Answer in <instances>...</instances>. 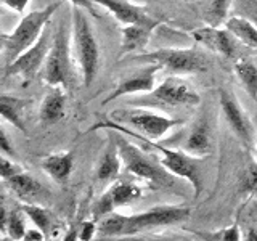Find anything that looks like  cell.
<instances>
[{
	"instance_id": "obj_1",
	"label": "cell",
	"mask_w": 257,
	"mask_h": 241,
	"mask_svg": "<svg viewBox=\"0 0 257 241\" xmlns=\"http://www.w3.org/2000/svg\"><path fill=\"white\" fill-rule=\"evenodd\" d=\"M190 215V207L183 204H164L150 207L148 211L139 214L124 215L117 212L106 214L98 220L96 235L101 238H117L127 235L148 231L153 228L171 227V225L187 220Z\"/></svg>"
},
{
	"instance_id": "obj_2",
	"label": "cell",
	"mask_w": 257,
	"mask_h": 241,
	"mask_svg": "<svg viewBox=\"0 0 257 241\" xmlns=\"http://www.w3.org/2000/svg\"><path fill=\"white\" fill-rule=\"evenodd\" d=\"M119 131L128 137H134L139 142H142L143 145H147L148 148L151 150H158L159 151V161L169 172H172L174 175H177L180 179L188 180L190 185L193 187V191H195V196H198L201 191H203V172H201V167L198 164V158L188 155V153L180 151V150H172V148H167L164 145L158 143L156 140L148 139V137H143L140 132L134 131V129H128L122 124L116 123L112 119H106V120H101V123L92 126L88 129V132H95V131Z\"/></svg>"
},
{
	"instance_id": "obj_3",
	"label": "cell",
	"mask_w": 257,
	"mask_h": 241,
	"mask_svg": "<svg viewBox=\"0 0 257 241\" xmlns=\"http://www.w3.org/2000/svg\"><path fill=\"white\" fill-rule=\"evenodd\" d=\"M108 132L119 150V155H120V159H122L125 171H128L135 177H139L140 180L147 182L153 188L169 190L175 187L177 175L169 172L167 169L161 164V161L156 163L155 159L148 156L145 151H142L137 145L128 142L122 135V132L111 131V129Z\"/></svg>"
},
{
	"instance_id": "obj_4",
	"label": "cell",
	"mask_w": 257,
	"mask_h": 241,
	"mask_svg": "<svg viewBox=\"0 0 257 241\" xmlns=\"http://www.w3.org/2000/svg\"><path fill=\"white\" fill-rule=\"evenodd\" d=\"M72 52L80 68L84 87H90L100 71L101 52L85 10L72 7Z\"/></svg>"
},
{
	"instance_id": "obj_5",
	"label": "cell",
	"mask_w": 257,
	"mask_h": 241,
	"mask_svg": "<svg viewBox=\"0 0 257 241\" xmlns=\"http://www.w3.org/2000/svg\"><path fill=\"white\" fill-rule=\"evenodd\" d=\"M60 7V2H55L40 8V10L31 12L23 16L18 26L12 32H2V47L7 64L16 60L23 52H26L29 47L37 42Z\"/></svg>"
},
{
	"instance_id": "obj_6",
	"label": "cell",
	"mask_w": 257,
	"mask_h": 241,
	"mask_svg": "<svg viewBox=\"0 0 257 241\" xmlns=\"http://www.w3.org/2000/svg\"><path fill=\"white\" fill-rule=\"evenodd\" d=\"M72 36L61 23L53 34V44L45 64L40 71V77L50 87H63L69 90L76 84V71L72 63Z\"/></svg>"
},
{
	"instance_id": "obj_7",
	"label": "cell",
	"mask_w": 257,
	"mask_h": 241,
	"mask_svg": "<svg viewBox=\"0 0 257 241\" xmlns=\"http://www.w3.org/2000/svg\"><path fill=\"white\" fill-rule=\"evenodd\" d=\"M135 61L155 63L161 69L175 76L180 74H198L209 69V58L195 48H159V50L137 55Z\"/></svg>"
},
{
	"instance_id": "obj_8",
	"label": "cell",
	"mask_w": 257,
	"mask_h": 241,
	"mask_svg": "<svg viewBox=\"0 0 257 241\" xmlns=\"http://www.w3.org/2000/svg\"><path fill=\"white\" fill-rule=\"evenodd\" d=\"M109 119L122 124L128 129L140 132L143 137L158 140L163 139L174 127L185 124V119H174L169 116L145 108H119L109 114Z\"/></svg>"
},
{
	"instance_id": "obj_9",
	"label": "cell",
	"mask_w": 257,
	"mask_h": 241,
	"mask_svg": "<svg viewBox=\"0 0 257 241\" xmlns=\"http://www.w3.org/2000/svg\"><path fill=\"white\" fill-rule=\"evenodd\" d=\"M201 103L199 93L183 79L175 74L164 79L158 87L148 92L142 100L134 101V104H164V106H198Z\"/></svg>"
},
{
	"instance_id": "obj_10",
	"label": "cell",
	"mask_w": 257,
	"mask_h": 241,
	"mask_svg": "<svg viewBox=\"0 0 257 241\" xmlns=\"http://www.w3.org/2000/svg\"><path fill=\"white\" fill-rule=\"evenodd\" d=\"M53 34H52L50 23H48V26L45 28L44 34L40 36V39L34 45L29 47L26 52H23L18 58L13 60L12 63L5 64L4 79L15 77V76H20L24 80L34 79L39 72L42 71L44 64H45L48 52H50L52 44H53Z\"/></svg>"
},
{
	"instance_id": "obj_11",
	"label": "cell",
	"mask_w": 257,
	"mask_h": 241,
	"mask_svg": "<svg viewBox=\"0 0 257 241\" xmlns=\"http://www.w3.org/2000/svg\"><path fill=\"white\" fill-rule=\"evenodd\" d=\"M219 103L223 112L225 120L228 123L233 134L236 135V139L244 145L246 148H254L257 129L254 127L252 120L249 119L246 111L241 108V104L235 98V95L228 90L219 92Z\"/></svg>"
},
{
	"instance_id": "obj_12",
	"label": "cell",
	"mask_w": 257,
	"mask_h": 241,
	"mask_svg": "<svg viewBox=\"0 0 257 241\" xmlns=\"http://www.w3.org/2000/svg\"><path fill=\"white\" fill-rule=\"evenodd\" d=\"M142 196V188L135 183L112 182L111 187L96 199L92 209V219L98 222L106 214L116 212L117 207L128 206Z\"/></svg>"
},
{
	"instance_id": "obj_13",
	"label": "cell",
	"mask_w": 257,
	"mask_h": 241,
	"mask_svg": "<svg viewBox=\"0 0 257 241\" xmlns=\"http://www.w3.org/2000/svg\"><path fill=\"white\" fill-rule=\"evenodd\" d=\"M161 71V68L155 63H147V66L143 69L135 71L134 74L127 76L119 80V84L108 96L101 101V104H108L114 101L120 96L134 95V93H148L155 88L156 84V74Z\"/></svg>"
},
{
	"instance_id": "obj_14",
	"label": "cell",
	"mask_w": 257,
	"mask_h": 241,
	"mask_svg": "<svg viewBox=\"0 0 257 241\" xmlns=\"http://www.w3.org/2000/svg\"><path fill=\"white\" fill-rule=\"evenodd\" d=\"M96 5H100L114 16V18L122 24H143V26L158 28L161 21L151 18L147 13L145 7L137 5L131 0H95Z\"/></svg>"
},
{
	"instance_id": "obj_15",
	"label": "cell",
	"mask_w": 257,
	"mask_h": 241,
	"mask_svg": "<svg viewBox=\"0 0 257 241\" xmlns=\"http://www.w3.org/2000/svg\"><path fill=\"white\" fill-rule=\"evenodd\" d=\"M191 37L201 45L207 47L209 50L227 56V58H231L236 53V39L227 28L222 29L219 26L209 24V26L193 31Z\"/></svg>"
},
{
	"instance_id": "obj_16",
	"label": "cell",
	"mask_w": 257,
	"mask_h": 241,
	"mask_svg": "<svg viewBox=\"0 0 257 241\" xmlns=\"http://www.w3.org/2000/svg\"><path fill=\"white\" fill-rule=\"evenodd\" d=\"M183 151L195 158H206L214 151L212 127L207 119H199L193 124L183 140Z\"/></svg>"
},
{
	"instance_id": "obj_17",
	"label": "cell",
	"mask_w": 257,
	"mask_h": 241,
	"mask_svg": "<svg viewBox=\"0 0 257 241\" xmlns=\"http://www.w3.org/2000/svg\"><path fill=\"white\" fill-rule=\"evenodd\" d=\"M4 182L23 203H39L40 199H45L47 196V190L44 188V185L24 171H20Z\"/></svg>"
},
{
	"instance_id": "obj_18",
	"label": "cell",
	"mask_w": 257,
	"mask_h": 241,
	"mask_svg": "<svg viewBox=\"0 0 257 241\" xmlns=\"http://www.w3.org/2000/svg\"><path fill=\"white\" fill-rule=\"evenodd\" d=\"M66 88L52 87L42 103H40L39 117L44 126H55L66 114Z\"/></svg>"
},
{
	"instance_id": "obj_19",
	"label": "cell",
	"mask_w": 257,
	"mask_h": 241,
	"mask_svg": "<svg viewBox=\"0 0 257 241\" xmlns=\"http://www.w3.org/2000/svg\"><path fill=\"white\" fill-rule=\"evenodd\" d=\"M122 159H120L119 150L116 147L114 140L109 137L108 147L101 153V156L98 159L95 167V180L100 183H112L120 172V167H122Z\"/></svg>"
},
{
	"instance_id": "obj_20",
	"label": "cell",
	"mask_w": 257,
	"mask_h": 241,
	"mask_svg": "<svg viewBox=\"0 0 257 241\" xmlns=\"http://www.w3.org/2000/svg\"><path fill=\"white\" fill-rule=\"evenodd\" d=\"M40 166L52 180L56 183H64L69 179L72 167H74V155L71 151L52 153V155L44 156Z\"/></svg>"
},
{
	"instance_id": "obj_21",
	"label": "cell",
	"mask_w": 257,
	"mask_h": 241,
	"mask_svg": "<svg viewBox=\"0 0 257 241\" xmlns=\"http://www.w3.org/2000/svg\"><path fill=\"white\" fill-rule=\"evenodd\" d=\"M28 103L29 101L7 93L0 96V114H2V119L15 129H18L21 134L28 132L26 123H24V109H26Z\"/></svg>"
},
{
	"instance_id": "obj_22",
	"label": "cell",
	"mask_w": 257,
	"mask_h": 241,
	"mask_svg": "<svg viewBox=\"0 0 257 241\" xmlns=\"http://www.w3.org/2000/svg\"><path fill=\"white\" fill-rule=\"evenodd\" d=\"M153 31H155V28L143 26V24H127V26H124L122 40H120V50H119V60L124 58L127 53L145 48Z\"/></svg>"
},
{
	"instance_id": "obj_23",
	"label": "cell",
	"mask_w": 257,
	"mask_h": 241,
	"mask_svg": "<svg viewBox=\"0 0 257 241\" xmlns=\"http://www.w3.org/2000/svg\"><path fill=\"white\" fill-rule=\"evenodd\" d=\"M24 211L15 209V211L8 212L5 206L0 207V231H2V238L8 235L10 239H24L26 235V219H24Z\"/></svg>"
},
{
	"instance_id": "obj_24",
	"label": "cell",
	"mask_w": 257,
	"mask_h": 241,
	"mask_svg": "<svg viewBox=\"0 0 257 241\" xmlns=\"http://www.w3.org/2000/svg\"><path fill=\"white\" fill-rule=\"evenodd\" d=\"M225 28L235 36L238 42L257 50V26L252 21H249L244 16L231 15L228 16V20L225 21Z\"/></svg>"
},
{
	"instance_id": "obj_25",
	"label": "cell",
	"mask_w": 257,
	"mask_h": 241,
	"mask_svg": "<svg viewBox=\"0 0 257 241\" xmlns=\"http://www.w3.org/2000/svg\"><path fill=\"white\" fill-rule=\"evenodd\" d=\"M235 74L247 95L257 103V66L247 58H239L235 63Z\"/></svg>"
},
{
	"instance_id": "obj_26",
	"label": "cell",
	"mask_w": 257,
	"mask_h": 241,
	"mask_svg": "<svg viewBox=\"0 0 257 241\" xmlns=\"http://www.w3.org/2000/svg\"><path fill=\"white\" fill-rule=\"evenodd\" d=\"M21 209L24 211V214H26L28 219L47 235L48 230L52 227V214L48 212L45 207L39 206L37 203H24Z\"/></svg>"
},
{
	"instance_id": "obj_27",
	"label": "cell",
	"mask_w": 257,
	"mask_h": 241,
	"mask_svg": "<svg viewBox=\"0 0 257 241\" xmlns=\"http://www.w3.org/2000/svg\"><path fill=\"white\" fill-rule=\"evenodd\" d=\"M195 235L199 239H207V241H238L243 239L238 223H233L230 227H225L222 230L215 231H195Z\"/></svg>"
},
{
	"instance_id": "obj_28",
	"label": "cell",
	"mask_w": 257,
	"mask_h": 241,
	"mask_svg": "<svg viewBox=\"0 0 257 241\" xmlns=\"http://www.w3.org/2000/svg\"><path fill=\"white\" fill-rule=\"evenodd\" d=\"M230 0H211L209 4V24L212 26H220L223 21H227L228 12H230Z\"/></svg>"
},
{
	"instance_id": "obj_29",
	"label": "cell",
	"mask_w": 257,
	"mask_h": 241,
	"mask_svg": "<svg viewBox=\"0 0 257 241\" xmlns=\"http://www.w3.org/2000/svg\"><path fill=\"white\" fill-rule=\"evenodd\" d=\"M231 7L235 15L244 16L257 26V0H233Z\"/></svg>"
},
{
	"instance_id": "obj_30",
	"label": "cell",
	"mask_w": 257,
	"mask_h": 241,
	"mask_svg": "<svg viewBox=\"0 0 257 241\" xmlns=\"http://www.w3.org/2000/svg\"><path fill=\"white\" fill-rule=\"evenodd\" d=\"M241 191L246 195H255L257 193V163L251 164L241 179Z\"/></svg>"
},
{
	"instance_id": "obj_31",
	"label": "cell",
	"mask_w": 257,
	"mask_h": 241,
	"mask_svg": "<svg viewBox=\"0 0 257 241\" xmlns=\"http://www.w3.org/2000/svg\"><path fill=\"white\" fill-rule=\"evenodd\" d=\"M20 171H23V169L16 163H13V159H8V156L2 155V159H0V175H2L4 180L10 179L12 175L18 174Z\"/></svg>"
},
{
	"instance_id": "obj_32",
	"label": "cell",
	"mask_w": 257,
	"mask_h": 241,
	"mask_svg": "<svg viewBox=\"0 0 257 241\" xmlns=\"http://www.w3.org/2000/svg\"><path fill=\"white\" fill-rule=\"evenodd\" d=\"M96 231H98V222L96 220H88V222H82L79 227V239L87 241V239H92Z\"/></svg>"
},
{
	"instance_id": "obj_33",
	"label": "cell",
	"mask_w": 257,
	"mask_h": 241,
	"mask_svg": "<svg viewBox=\"0 0 257 241\" xmlns=\"http://www.w3.org/2000/svg\"><path fill=\"white\" fill-rule=\"evenodd\" d=\"M0 150H2V155L8 158H16V151L13 147V142L8 139V134L5 131V127L0 129Z\"/></svg>"
},
{
	"instance_id": "obj_34",
	"label": "cell",
	"mask_w": 257,
	"mask_h": 241,
	"mask_svg": "<svg viewBox=\"0 0 257 241\" xmlns=\"http://www.w3.org/2000/svg\"><path fill=\"white\" fill-rule=\"evenodd\" d=\"M2 2L7 8H10L12 12L23 15L24 10L28 8V5L31 4V0H2Z\"/></svg>"
},
{
	"instance_id": "obj_35",
	"label": "cell",
	"mask_w": 257,
	"mask_h": 241,
	"mask_svg": "<svg viewBox=\"0 0 257 241\" xmlns=\"http://www.w3.org/2000/svg\"><path fill=\"white\" fill-rule=\"evenodd\" d=\"M69 2L72 4V7H79V8H82V10H85L88 13L96 15V12H95L96 2H95V0H69Z\"/></svg>"
},
{
	"instance_id": "obj_36",
	"label": "cell",
	"mask_w": 257,
	"mask_h": 241,
	"mask_svg": "<svg viewBox=\"0 0 257 241\" xmlns=\"http://www.w3.org/2000/svg\"><path fill=\"white\" fill-rule=\"evenodd\" d=\"M24 239H26V241H29V239H32V241H42V239H45V233L40 230L39 227L28 228L26 235H24Z\"/></svg>"
},
{
	"instance_id": "obj_37",
	"label": "cell",
	"mask_w": 257,
	"mask_h": 241,
	"mask_svg": "<svg viewBox=\"0 0 257 241\" xmlns=\"http://www.w3.org/2000/svg\"><path fill=\"white\" fill-rule=\"evenodd\" d=\"M244 239H252V241H257V230L251 228V230H247V233L243 236Z\"/></svg>"
},
{
	"instance_id": "obj_38",
	"label": "cell",
	"mask_w": 257,
	"mask_h": 241,
	"mask_svg": "<svg viewBox=\"0 0 257 241\" xmlns=\"http://www.w3.org/2000/svg\"><path fill=\"white\" fill-rule=\"evenodd\" d=\"M254 150H255V153H257V137H255V145H254Z\"/></svg>"
}]
</instances>
